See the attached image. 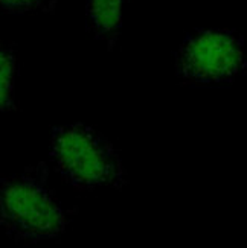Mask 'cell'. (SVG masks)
I'll return each instance as SVG.
<instances>
[{
	"label": "cell",
	"mask_w": 247,
	"mask_h": 248,
	"mask_svg": "<svg viewBox=\"0 0 247 248\" xmlns=\"http://www.w3.org/2000/svg\"><path fill=\"white\" fill-rule=\"evenodd\" d=\"M45 163L0 181V230L17 244L55 239L67 230L73 212L64 209L48 185Z\"/></svg>",
	"instance_id": "cell-1"
},
{
	"label": "cell",
	"mask_w": 247,
	"mask_h": 248,
	"mask_svg": "<svg viewBox=\"0 0 247 248\" xmlns=\"http://www.w3.org/2000/svg\"><path fill=\"white\" fill-rule=\"evenodd\" d=\"M50 160L61 178L73 189H122L125 169L117 151L98 129L81 122L52 128Z\"/></svg>",
	"instance_id": "cell-2"
},
{
	"label": "cell",
	"mask_w": 247,
	"mask_h": 248,
	"mask_svg": "<svg viewBox=\"0 0 247 248\" xmlns=\"http://www.w3.org/2000/svg\"><path fill=\"white\" fill-rule=\"evenodd\" d=\"M247 69L243 37L233 29H200L176 52V77L185 85L233 84Z\"/></svg>",
	"instance_id": "cell-3"
},
{
	"label": "cell",
	"mask_w": 247,
	"mask_h": 248,
	"mask_svg": "<svg viewBox=\"0 0 247 248\" xmlns=\"http://www.w3.org/2000/svg\"><path fill=\"white\" fill-rule=\"evenodd\" d=\"M124 0H87L85 16L87 31L96 40L105 43L107 49H113L122 28Z\"/></svg>",
	"instance_id": "cell-4"
},
{
	"label": "cell",
	"mask_w": 247,
	"mask_h": 248,
	"mask_svg": "<svg viewBox=\"0 0 247 248\" xmlns=\"http://www.w3.org/2000/svg\"><path fill=\"white\" fill-rule=\"evenodd\" d=\"M18 60L16 49L0 40V119L6 113L16 111V79Z\"/></svg>",
	"instance_id": "cell-5"
},
{
	"label": "cell",
	"mask_w": 247,
	"mask_h": 248,
	"mask_svg": "<svg viewBox=\"0 0 247 248\" xmlns=\"http://www.w3.org/2000/svg\"><path fill=\"white\" fill-rule=\"evenodd\" d=\"M58 0H0V11L8 14H48Z\"/></svg>",
	"instance_id": "cell-6"
}]
</instances>
